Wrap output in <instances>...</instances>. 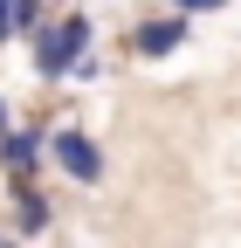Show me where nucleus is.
Returning <instances> with one entry per match:
<instances>
[{
  "label": "nucleus",
  "mask_w": 241,
  "mask_h": 248,
  "mask_svg": "<svg viewBox=\"0 0 241 248\" xmlns=\"http://www.w3.org/2000/svg\"><path fill=\"white\" fill-rule=\"evenodd\" d=\"M90 48H97V21H90L83 7H62V14H48L35 35H28V55H35V76L42 83H69Z\"/></svg>",
  "instance_id": "obj_1"
},
{
  "label": "nucleus",
  "mask_w": 241,
  "mask_h": 248,
  "mask_svg": "<svg viewBox=\"0 0 241 248\" xmlns=\"http://www.w3.org/2000/svg\"><path fill=\"white\" fill-rule=\"evenodd\" d=\"M48 166L62 179H76V186H97L104 179V145L90 138L83 124H55V131H48Z\"/></svg>",
  "instance_id": "obj_2"
},
{
  "label": "nucleus",
  "mask_w": 241,
  "mask_h": 248,
  "mask_svg": "<svg viewBox=\"0 0 241 248\" xmlns=\"http://www.w3.org/2000/svg\"><path fill=\"white\" fill-rule=\"evenodd\" d=\"M42 166H48V124L14 117V131L0 138V172L7 179H42Z\"/></svg>",
  "instance_id": "obj_3"
},
{
  "label": "nucleus",
  "mask_w": 241,
  "mask_h": 248,
  "mask_svg": "<svg viewBox=\"0 0 241 248\" xmlns=\"http://www.w3.org/2000/svg\"><path fill=\"white\" fill-rule=\"evenodd\" d=\"M186 35H193V14H152V21H131L124 48L138 62H166L172 48H186Z\"/></svg>",
  "instance_id": "obj_4"
},
{
  "label": "nucleus",
  "mask_w": 241,
  "mask_h": 248,
  "mask_svg": "<svg viewBox=\"0 0 241 248\" xmlns=\"http://www.w3.org/2000/svg\"><path fill=\"white\" fill-rule=\"evenodd\" d=\"M7 234L14 241H35V234H48V221H55V207H48V193H42V179H7Z\"/></svg>",
  "instance_id": "obj_5"
},
{
  "label": "nucleus",
  "mask_w": 241,
  "mask_h": 248,
  "mask_svg": "<svg viewBox=\"0 0 241 248\" xmlns=\"http://www.w3.org/2000/svg\"><path fill=\"white\" fill-rule=\"evenodd\" d=\"M7 14H14V35H35V28L48 21V0H14Z\"/></svg>",
  "instance_id": "obj_6"
},
{
  "label": "nucleus",
  "mask_w": 241,
  "mask_h": 248,
  "mask_svg": "<svg viewBox=\"0 0 241 248\" xmlns=\"http://www.w3.org/2000/svg\"><path fill=\"white\" fill-rule=\"evenodd\" d=\"M214 7H227V0H172V14H214Z\"/></svg>",
  "instance_id": "obj_7"
},
{
  "label": "nucleus",
  "mask_w": 241,
  "mask_h": 248,
  "mask_svg": "<svg viewBox=\"0 0 241 248\" xmlns=\"http://www.w3.org/2000/svg\"><path fill=\"white\" fill-rule=\"evenodd\" d=\"M7 7H14V0H0V48L14 42V14H7Z\"/></svg>",
  "instance_id": "obj_8"
},
{
  "label": "nucleus",
  "mask_w": 241,
  "mask_h": 248,
  "mask_svg": "<svg viewBox=\"0 0 241 248\" xmlns=\"http://www.w3.org/2000/svg\"><path fill=\"white\" fill-rule=\"evenodd\" d=\"M7 131H14V104L0 97V138H7Z\"/></svg>",
  "instance_id": "obj_9"
},
{
  "label": "nucleus",
  "mask_w": 241,
  "mask_h": 248,
  "mask_svg": "<svg viewBox=\"0 0 241 248\" xmlns=\"http://www.w3.org/2000/svg\"><path fill=\"white\" fill-rule=\"evenodd\" d=\"M0 248H28V241H14V234H7V228H0Z\"/></svg>",
  "instance_id": "obj_10"
},
{
  "label": "nucleus",
  "mask_w": 241,
  "mask_h": 248,
  "mask_svg": "<svg viewBox=\"0 0 241 248\" xmlns=\"http://www.w3.org/2000/svg\"><path fill=\"white\" fill-rule=\"evenodd\" d=\"M48 7H69V0H48Z\"/></svg>",
  "instance_id": "obj_11"
}]
</instances>
